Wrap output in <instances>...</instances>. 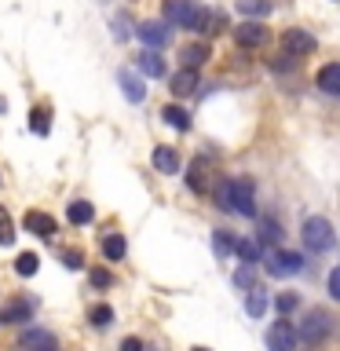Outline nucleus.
Returning <instances> with one entry per match:
<instances>
[{"label": "nucleus", "mask_w": 340, "mask_h": 351, "mask_svg": "<svg viewBox=\"0 0 340 351\" xmlns=\"http://www.w3.org/2000/svg\"><path fill=\"white\" fill-rule=\"evenodd\" d=\"M121 351H143V340H136V337H125V340H121Z\"/></svg>", "instance_id": "obj_39"}, {"label": "nucleus", "mask_w": 340, "mask_h": 351, "mask_svg": "<svg viewBox=\"0 0 340 351\" xmlns=\"http://www.w3.org/2000/svg\"><path fill=\"white\" fill-rule=\"evenodd\" d=\"M234 245H238V241L230 238V230H216V234H212V249H216V256H227V252L234 249Z\"/></svg>", "instance_id": "obj_30"}, {"label": "nucleus", "mask_w": 340, "mask_h": 351, "mask_svg": "<svg viewBox=\"0 0 340 351\" xmlns=\"http://www.w3.org/2000/svg\"><path fill=\"white\" fill-rule=\"evenodd\" d=\"M114 26H117V33H114V37H117V40H125V37H128V33H132V22H128L125 15H117V19H114Z\"/></svg>", "instance_id": "obj_36"}, {"label": "nucleus", "mask_w": 340, "mask_h": 351, "mask_svg": "<svg viewBox=\"0 0 340 351\" xmlns=\"http://www.w3.org/2000/svg\"><path fill=\"white\" fill-rule=\"evenodd\" d=\"M22 351H55V337L48 333V329H26L19 340Z\"/></svg>", "instance_id": "obj_10"}, {"label": "nucleus", "mask_w": 340, "mask_h": 351, "mask_svg": "<svg viewBox=\"0 0 340 351\" xmlns=\"http://www.w3.org/2000/svg\"><path fill=\"white\" fill-rule=\"evenodd\" d=\"M234 285L238 289H256V271H252V263H245V267L234 271Z\"/></svg>", "instance_id": "obj_31"}, {"label": "nucleus", "mask_w": 340, "mask_h": 351, "mask_svg": "<svg viewBox=\"0 0 340 351\" xmlns=\"http://www.w3.org/2000/svg\"><path fill=\"white\" fill-rule=\"evenodd\" d=\"M230 213L256 216V194H252L249 180H230Z\"/></svg>", "instance_id": "obj_3"}, {"label": "nucleus", "mask_w": 340, "mask_h": 351, "mask_svg": "<svg viewBox=\"0 0 340 351\" xmlns=\"http://www.w3.org/2000/svg\"><path fill=\"white\" fill-rule=\"evenodd\" d=\"M241 19H267L271 15V0H238Z\"/></svg>", "instance_id": "obj_21"}, {"label": "nucleus", "mask_w": 340, "mask_h": 351, "mask_svg": "<svg viewBox=\"0 0 340 351\" xmlns=\"http://www.w3.org/2000/svg\"><path fill=\"white\" fill-rule=\"evenodd\" d=\"M194 351H208V348H194Z\"/></svg>", "instance_id": "obj_41"}, {"label": "nucleus", "mask_w": 340, "mask_h": 351, "mask_svg": "<svg viewBox=\"0 0 340 351\" xmlns=\"http://www.w3.org/2000/svg\"><path fill=\"white\" fill-rule=\"evenodd\" d=\"M136 33H139V40L147 44V48H165V44H169V29H165V22H143Z\"/></svg>", "instance_id": "obj_11"}, {"label": "nucleus", "mask_w": 340, "mask_h": 351, "mask_svg": "<svg viewBox=\"0 0 340 351\" xmlns=\"http://www.w3.org/2000/svg\"><path fill=\"white\" fill-rule=\"evenodd\" d=\"M66 216H70V223H77V227H81V223H92L95 208L88 205V202H73L70 208H66Z\"/></svg>", "instance_id": "obj_25"}, {"label": "nucleus", "mask_w": 340, "mask_h": 351, "mask_svg": "<svg viewBox=\"0 0 340 351\" xmlns=\"http://www.w3.org/2000/svg\"><path fill=\"white\" fill-rule=\"evenodd\" d=\"M161 117L169 121L172 128H180V132H186V128H191V114H186L183 106H175V103H169V106H165V110H161Z\"/></svg>", "instance_id": "obj_22"}, {"label": "nucleus", "mask_w": 340, "mask_h": 351, "mask_svg": "<svg viewBox=\"0 0 340 351\" xmlns=\"http://www.w3.org/2000/svg\"><path fill=\"white\" fill-rule=\"evenodd\" d=\"M296 304H300V300H296L293 293H282V296H278V311H282V315H289V311H293Z\"/></svg>", "instance_id": "obj_37"}, {"label": "nucleus", "mask_w": 340, "mask_h": 351, "mask_svg": "<svg viewBox=\"0 0 340 351\" xmlns=\"http://www.w3.org/2000/svg\"><path fill=\"white\" fill-rule=\"evenodd\" d=\"M110 282H114V278H110L106 271H92V285H110Z\"/></svg>", "instance_id": "obj_40"}, {"label": "nucleus", "mask_w": 340, "mask_h": 351, "mask_svg": "<svg viewBox=\"0 0 340 351\" xmlns=\"http://www.w3.org/2000/svg\"><path fill=\"white\" fill-rule=\"evenodd\" d=\"M197 33H205V37H212V33H223L227 29V19L219 15V11H205L202 8V19H197Z\"/></svg>", "instance_id": "obj_17"}, {"label": "nucleus", "mask_w": 340, "mask_h": 351, "mask_svg": "<svg viewBox=\"0 0 340 351\" xmlns=\"http://www.w3.org/2000/svg\"><path fill=\"white\" fill-rule=\"evenodd\" d=\"M26 227H29L37 238H51V234H55V219H51L48 213H26Z\"/></svg>", "instance_id": "obj_18"}, {"label": "nucleus", "mask_w": 340, "mask_h": 351, "mask_svg": "<svg viewBox=\"0 0 340 351\" xmlns=\"http://www.w3.org/2000/svg\"><path fill=\"white\" fill-rule=\"evenodd\" d=\"M15 241V223H11L8 208H0V245H11Z\"/></svg>", "instance_id": "obj_33"}, {"label": "nucleus", "mask_w": 340, "mask_h": 351, "mask_svg": "<svg viewBox=\"0 0 340 351\" xmlns=\"http://www.w3.org/2000/svg\"><path fill=\"white\" fill-rule=\"evenodd\" d=\"M315 81H318V88H322L326 95H340V62H329V66H322Z\"/></svg>", "instance_id": "obj_13"}, {"label": "nucleus", "mask_w": 340, "mask_h": 351, "mask_svg": "<svg viewBox=\"0 0 340 351\" xmlns=\"http://www.w3.org/2000/svg\"><path fill=\"white\" fill-rule=\"evenodd\" d=\"M212 194H216V205H219V208H227V213H230V180H219Z\"/></svg>", "instance_id": "obj_34"}, {"label": "nucleus", "mask_w": 340, "mask_h": 351, "mask_svg": "<svg viewBox=\"0 0 340 351\" xmlns=\"http://www.w3.org/2000/svg\"><path fill=\"white\" fill-rule=\"evenodd\" d=\"M234 40L241 44V48H260V44H267V29L260 26V22H241V26L234 29Z\"/></svg>", "instance_id": "obj_9"}, {"label": "nucleus", "mask_w": 340, "mask_h": 351, "mask_svg": "<svg viewBox=\"0 0 340 351\" xmlns=\"http://www.w3.org/2000/svg\"><path fill=\"white\" fill-rule=\"evenodd\" d=\"M136 66H139L147 77H161V73H165V59L158 55V48H147L143 55H136Z\"/></svg>", "instance_id": "obj_15"}, {"label": "nucleus", "mask_w": 340, "mask_h": 351, "mask_svg": "<svg viewBox=\"0 0 340 351\" xmlns=\"http://www.w3.org/2000/svg\"><path fill=\"white\" fill-rule=\"evenodd\" d=\"M62 263H66L70 271H81V267H84V256H81V249H66V252H62Z\"/></svg>", "instance_id": "obj_35"}, {"label": "nucleus", "mask_w": 340, "mask_h": 351, "mask_svg": "<svg viewBox=\"0 0 340 351\" xmlns=\"http://www.w3.org/2000/svg\"><path fill=\"white\" fill-rule=\"evenodd\" d=\"M329 293H333V300H340V267H333L329 274Z\"/></svg>", "instance_id": "obj_38"}, {"label": "nucleus", "mask_w": 340, "mask_h": 351, "mask_svg": "<svg viewBox=\"0 0 340 351\" xmlns=\"http://www.w3.org/2000/svg\"><path fill=\"white\" fill-rule=\"evenodd\" d=\"M300 238L311 252H329L333 249V223H329L326 216H311V219H304Z\"/></svg>", "instance_id": "obj_1"}, {"label": "nucleus", "mask_w": 340, "mask_h": 351, "mask_svg": "<svg viewBox=\"0 0 340 351\" xmlns=\"http://www.w3.org/2000/svg\"><path fill=\"white\" fill-rule=\"evenodd\" d=\"M234 252H238V256L245 260V263H256V260H260V241H252V238H241L238 245H234Z\"/></svg>", "instance_id": "obj_28"}, {"label": "nucleus", "mask_w": 340, "mask_h": 351, "mask_svg": "<svg viewBox=\"0 0 340 351\" xmlns=\"http://www.w3.org/2000/svg\"><path fill=\"white\" fill-rule=\"evenodd\" d=\"M37 267H40V260L33 256V252H19V260H15V271L22 274V278H33V274H37Z\"/></svg>", "instance_id": "obj_27"}, {"label": "nucleus", "mask_w": 340, "mask_h": 351, "mask_svg": "<svg viewBox=\"0 0 340 351\" xmlns=\"http://www.w3.org/2000/svg\"><path fill=\"white\" fill-rule=\"evenodd\" d=\"M110 322H114V307H106V304L92 307V326H95V329H106Z\"/></svg>", "instance_id": "obj_32"}, {"label": "nucleus", "mask_w": 340, "mask_h": 351, "mask_svg": "<svg viewBox=\"0 0 340 351\" xmlns=\"http://www.w3.org/2000/svg\"><path fill=\"white\" fill-rule=\"evenodd\" d=\"M33 311H37V304L33 300H15V304H8V311H4V322H29Z\"/></svg>", "instance_id": "obj_20"}, {"label": "nucleus", "mask_w": 340, "mask_h": 351, "mask_svg": "<svg viewBox=\"0 0 340 351\" xmlns=\"http://www.w3.org/2000/svg\"><path fill=\"white\" fill-rule=\"evenodd\" d=\"M245 311L252 315V318H263V311H267V293L260 289H249V300H245Z\"/></svg>", "instance_id": "obj_23"}, {"label": "nucleus", "mask_w": 340, "mask_h": 351, "mask_svg": "<svg viewBox=\"0 0 340 351\" xmlns=\"http://www.w3.org/2000/svg\"><path fill=\"white\" fill-rule=\"evenodd\" d=\"M329 329H333V322H329V315L322 311V307H311V311L304 315L300 337L307 340V344H322V340L329 337Z\"/></svg>", "instance_id": "obj_2"}, {"label": "nucleus", "mask_w": 340, "mask_h": 351, "mask_svg": "<svg viewBox=\"0 0 340 351\" xmlns=\"http://www.w3.org/2000/svg\"><path fill=\"white\" fill-rule=\"evenodd\" d=\"M154 169H161L165 176H175L180 172V154H175L172 147H158L154 150Z\"/></svg>", "instance_id": "obj_16"}, {"label": "nucleus", "mask_w": 340, "mask_h": 351, "mask_svg": "<svg viewBox=\"0 0 340 351\" xmlns=\"http://www.w3.org/2000/svg\"><path fill=\"white\" fill-rule=\"evenodd\" d=\"M208 176H212V165H208V158H194L191 169H186V183H191L194 194H208L216 191L212 183H208Z\"/></svg>", "instance_id": "obj_8"}, {"label": "nucleus", "mask_w": 340, "mask_h": 351, "mask_svg": "<svg viewBox=\"0 0 340 351\" xmlns=\"http://www.w3.org/2000/svg\"><path fill=\"white\" fill-rule=\"evenodd\" d=\"M315 48H318V40H315L307 29H285V33H282V51L296 55V59H304V55H311Z\"/></svg>", "instance_id": "obj_7"}, {"label": "nucleus", "mask_w": 340, "mask_h": 351, "mask_svg": "<svg viewBox=\"0 0 340 351\" xmlns=\"http://www.w3.org/2000/svg\"><path fill=\"white\" fill-rule=\"evenodd\" d=\"M180 59H183V66H202L205 59H208V44L205 40H194V44H183V51H180Z\"/></svg>", "instance_id": "obj_19"}, {"label": "nucleus", "mask_w": 340, "mask_h": 351, "mask_svg": "<svg viewBox=\"0 0 340 351\" xmlns=\"http://www.w3.org/2000/svg\"><path fill=\"white\" fill-rule=\"evenodd\" d=\"M117 81H121V92H125V99H128V103H143V99H147V88H143V81H139L136 73L121 70V77H117Z\"/></svg>", "instance_id": "obj_14"}, {"label": "nucleus", "mask_w": 340, "mask_h": 351, "mask_svg": "<svg viewBox=\"0 0 340 351\" xmlns=\"http://www.w3.org/2000/svg\"><path fill=\"white\" fill-rule=\"evenodd\" d=\"M282 238V227L274 219H260V245H278Z\"/></svg>", "instance_id": "obj_26"}, {"label": "nucleus", "mask_w": 340, "mask_h": 351, "mask_svg": "<svg viewBox=\"0 0 340 351\" xmlns=\"http://www.w3.org/2000/svg\"><path fill=\"white\" fill-rule=\"evenodd\" d=\"M300 267H304V256H300V252L271 249V256H267V271L274 274V278H289V274H296Z\"/></svg>", "instance_id": "obj_5"}, {"label": "nucleus", "mask_w": 340, "mask_h": 351, "mask_svg": "<svg viewBox=\"0 0 340 351\" xmlns=\"http://www.w3.org/2000/svg\"><path fill=\"white\" fill-rule=\"evenodd\" d=\"M103 252H106V260H121L128 252V245H125V238H121V234H110L103 241Z\"/></svg>", "instance_id": "obj_29"}, {"label": "nucleus", "mask_w": 340, "mask_h": 351, "mask_svg": "<svg viewBox=\"0 0 340 351\" xmlns=\"http://www.w3.org/2000/svg\"><path fill=\"white\" fill-rule=\"evenodd\" d=\"M165 19L175 22V26H183V29H194L197 19H202V8H197L194 0H169V4H165Z\"/></svg>", "instance_id": "obj_4"}, {"label": "nucleus", "mask_w": 340, "mask_h": 351, "mask_svg": "<svg viewBox=\"0 0 340 351\" xmlns=\"http://www.w3.org/2000/svg\"><path fill=\"white\" fill-rule=\"evenodd\" d=\"M296 340H300V329H293L285 318H278L267 329V348L271 351H296Z\"/></svg>", "instance_id": "obj_6"}, {"label": "nucleus", "mask_w": 340, "mask_h": 351, "mask_svg": "<svg viewBox=\"0 0 340 351\" xmlns=\"http://www.w3.org/2000/svg\"><path fill=\"white\" fill-rule=\"evenodd\" d=\"M197 92V70H194V66H183V70L180 73H175L172 77V95H194Z\"/></svg>", "instance_id": "obj_12"}, {"label": "nucleus", "mask_w": 340, "mask_h": 351, "mask_svg": "<svg viewBox=\"0 0 340 351\" xmlns=\"http://www.w3.org/2000/svg\"><path fill=\"white\" fill-rule=\"evenodd\" d=\"M29 128L37 132V136H48V128H51V110L48 106H37L29 114Z\"/></svg>", "instance_id": "obj_24"}]
</instances>
